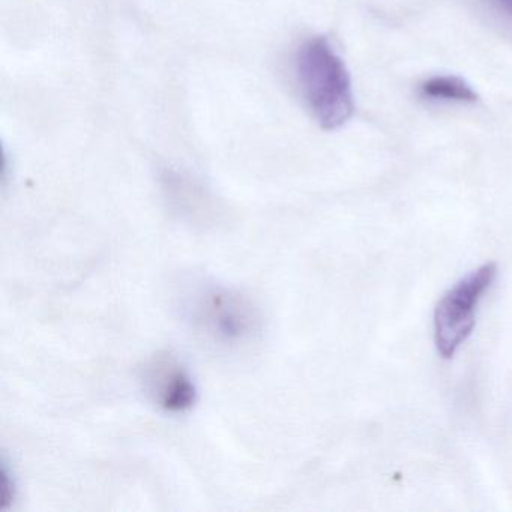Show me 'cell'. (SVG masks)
<instances>
[{
    "label": "cell",
    "instance_id": "4",
    "mask_svg": "<svg viewBox=\"0 0 512 512\" xmlns=\"http://www.w3.org/2000/svg\"><path fill=\"white\" fill-rule=\"evenodd\" d=\"M146 398L172 415L188 412L197 401V386L190 371L169 353L152 356L139 376Z\"/></svg>",
    "mask_w": 512,
    "mask_h": 512
},
{
    "label": "cell",
    "instance_id": "1",
    "mask_svg": "<svg viewBox=\"0 0 512 512\" xmlns=\"http://www.w3.org/2000/svg\"><path fill=\"white\" fill-rule=\"evenodd\" d=\"M181 310L191 329L220 350L245 349L263 332V317L256 302L224 284H197L185 293Z\"/></svg>",
    "mask_w": 512,
    "mask_h": 512
},
{
    "label": "cell",
    "instance_id": "5",
    "mask_svg": "<svg viewBox=\"0 0 512 512\" xmlns=\"http://www.w3.org/2000/svg\"><path fill=\"white\" fill-rule=\"evenodd\" d=\"M421 95L428 100L448 103H475L478 100L472 86L454 76H436L425 80L421 85Z\"/></svg>",
    "mask_w": 512,
    "mask_h": 512
},
{
    "label": "cell",
    "instance_id": "2",
    "mask_svg": "<svg viewBox=\"0 0 512 512\" xmlns=\"http://www.w3.org/2000/svg\"><path fill=\"white\" fill-rule=\"evenodd\" d=\"M295 73L302 97L320 127L335 130L352 118L355 100L349 71L325 37L310 38L299 47Z\"/></svg>",
    "mask_w": 512,
    "mask_h": 512
},
{
    "label": "cell",
    "instance_id": "3",
    "mask_svg": "<svg viewBox=\"0 0 512 512\" xmlns=\"http://www.w3.org/2000/svg\"><path fill=\"white\" fill-rule=\"evenodd\" d=\"M497 275L496 263L479 266L461 278L440 299L434 310V343L445 359L454 358L475 328L476 310Z\"/></svg>",
    "mask_w": 512,
    "mask_h": 512
},
{
    "label": "cell",
    "instance_id": "6",
    "mask_svg": "<svg viewBox=\"0 0 512 512\" xmlns=\"http://www.w3.org/2000/svg\"><path fill=\"white\" fill-rule=\"evenodd\" d=\"M494 4H497V7L512 19V0H494Z\"/></svg>",
    "mask_w": 512,
    "mask_h": 512
}]
</instances>
